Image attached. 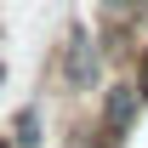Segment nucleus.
<instances>
[{
    "label": "nucleus",
    "instance_id": "f257e3e1",
    "mask_svg": "<svg viewBox=\"0 0 148 148\" xmlns=\"http://www.w3.org/2000/svg\"><path fill=\"white\" fill-rule=\"evenodd\" d=\"M108 80V63L91 40V23L69 17L57 29V46H51V63H46V86H51L63 103H80V97H97Z\"/></svg>",
    "mask_w": 148,
    "mask_h": 148
},
{
    "label": "nucleus",
    "instance_id": "7ed1b4c3",
    "mask_svg": "<svg viewBox=\"0 0 148 148\" xmlns=\"http://www.w3.org/2000/svg\"><path fill=\"white\" fill-rule=\"evenodd\" d=\"M6 143H12V148H46V103H40V97H29V103L12 108Z\"/></svg>",
    "mask_w": 148,
    "mask_h": 148
},
{
    "label": "nucleus",
    "instance_id": "20e7f679",
    "mask_svg": "<svg viewBox=\"0 0 148 148\" xmlns=\"http://www.w3.org/2000/svg\"><path fill=\"white\" fill-rule=\"evenodd\" d=\"M131 86H137V91H143V103H148V40H143V46H137V57H131Z\"/></svg>",
    "mask_w": 148,
    "mask_h": 148
},
{
    "label": "nucleus",
    "instance_id": "39448f33",
    "mask_svg": "<svg viewBox=\"0 0 148 148\" xmlns=\"http://www.w3.org/2000/svg\"><path fill=\"white\" fill-rule=\"evenodd\" d=\"M0 148H12V143H6V137H0Z\"/></svg>",
    "mask_w": 148,
    "mask_h": 148
},
{
    "label": "nucleus",
    "instance_id": "f03ea898",
    "mask_svg": "<svg viewBox=\"0 0 148 148\" xmlns=\"http://www.w3.org/2000/svg\"><path fill=\"white\" fill-rule=\"evenodd\" d=\"M143 91L131 86V74H114V80H103V91H97V125L114 131V137H131L137 131V120H143Z\"/></svg>",
    "mask_w": 148,
    "mask_h": 148
}]
</instances>
